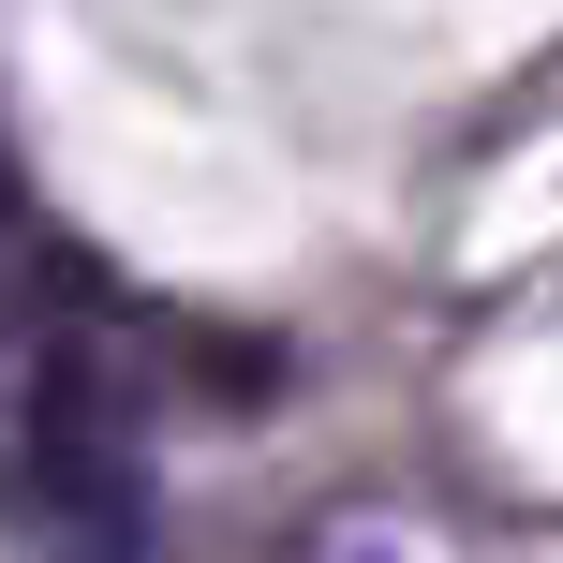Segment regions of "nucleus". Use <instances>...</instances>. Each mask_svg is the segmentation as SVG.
<instances>
[{
	"instance_id": "obj_2",
	"label": "nucleus",
	"mask_w": 563,
	"mask_h": 563,
	"mask_svg": "<svg viewBox=\"0 0 563 563\" xmlns=\"http://www.w3.org/2000/svg\"><path fill=\"white\" fill-rule=\"evenodd\" d=\"M0 223H15V178H0Z\"/></svg>"
},
{
	"instance_id": "obj_1",
	"label": "nucleus",
	"mask_w": 563,
	"mask_h": 563,
	"mask_svg": "<svg viewBox=\"0 0 563 563\" xmlns=\"http://www.w3.org/2000/svg\"><path fill=\"white\" fill-rule=\"evenodd\" d=\"M30 489H45L89 549H134V519H148L134 386H119V356H104L89 327H59L45 356H30Z\"/></svg>"
}]
</instances>
